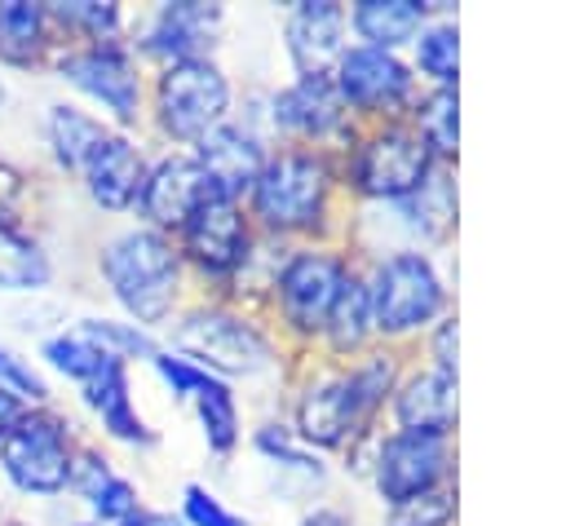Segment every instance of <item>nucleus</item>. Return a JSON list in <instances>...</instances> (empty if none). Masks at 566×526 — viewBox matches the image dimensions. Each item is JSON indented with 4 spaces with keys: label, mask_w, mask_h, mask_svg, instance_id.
Wrapping results in <instances>:
<instances>
[{
    "label": "nucleus",
    "mask_w": 566,
    "mask_h": 526,
    "mask_svg": "<svg viewBox=\"0 0 566 526\" xmlns=\"http://www.w3.org/2000/svg\"><path fill=\"white\" fill-rule=\"evenodd\" d=\"M256 234L279 243H345L349 199L340 190V164L332 150L279 141L270 146L248 199Z\"/></svg>",
    "instance_id": "obj_1"
},
{
    "label": "nucleus",
    "mask_w": 566,
    "mask_h": 526,
    "mask_svg": "<svg viewBox=\"0 0 566 526\" xmlns=\"http://www.w3.org/2000/svg\"><path fill=\"white\" fill-rule=\"evenodd\" d=\"M159 340L190 358L195 367H203L208 376L226 380V385H274L283 389L287 371H292V349L279 340V332L270 327V318L261 309L234 305V301H217V296H190L172 323L159 332Z\"/></svg>",
    "instance_id": "obj_2"
},
{
    "label": "nucleus",
    "mask_w": 566,
    "mask_h": 526,
    "mask_svg": "<svg viewBox=\"0 0 566 526\" xmlns=\"http://www.w3.org/2000/svg\"><path fill=\"white\" fill-rule=\"evenodd\" d=\"M97 278L106 283L111 301L119 305V318H128L155 336L195 296L190 270H186L172 234L150 230L142 221H128L97 243Z\"/></svg>",
    "instance_id": "obj_3"
},
{
    "label": "nucleus",
    "mask_w": 566,
    "mask_h": 526,
    "mask_svg": "<svg viewBox=\"0 0 566 526\" xmlns=\"http://www.w3.org/2000/svg\"><path fill=\"white\" fill-rule=\"evenodd\" d=\"M358 270L380 345L411 354L416 340L455 309V252H385L358 261Z\"/></svg>",
    "instance_id": "obj_4"
},
{
    "label": "nucleus",
    "mask_w": 566,
    "mask_h": 526,
    "mask_svg": "<svg viewBox=\"0 0 566 526\" xmlns=\"http://www.w3.org/2000/svg\"><path fill=\"white\" fill-rule=\"evenodd\" d=\"M460 234V172L438 164L411 194L394 203L349 208L345 248L367 261L385 252H451Z\"/></svg>",
    "instance_id": "obj_5"
},
{
    "label": "nucleus",
    "mask_w": 566,
    "mask_h": 526,
    "mask_svg": "<svg viewBox=\"0 0 566 526\" xmlns=\"http://www.w3.org/2000/svg\"><path fill=\"white\" fill-rule=\"evenodd\" d=\"M354 270H358V256L345 243H292L283 252L261 314L296 358L314 354L327 309Z\"/></svg>",
    "instance_id": "obj_6"
},
{
    "label": "nucleus",
    "mask_w": 566,
    "mask_h": 526,
    "mask_svg": "<svg viewBox=\"0 0 566 526\" xmlns=\"http://www.w3.org/2000/svg\"><path fill=\"white\" fill-rule=\"evenodd\" d=\"M234 102H239V88L230 71L217 57H190V62L150 71L146 124L155 128L159 146L190 150L203 133H212L234 115Z\"/></svg>",
    "instance_id": "obj_7"
},
{
    "label": "nucleus",
    "mask_w": 566,
    "mask_h": 526,
    "mask_svg": "<svg viewBox=\"0 0 566 526\" xmlns=\"http://www.w3.org/2000/svg\"><path fill=\"white\" fill-rule=\"evenodd\" d=\"M279 415L287 420L301 446L327 460H336L363 429H371L354 402L345 362H332L318 354L292 358V371L279 389Z\"/></svg>",
    "instance_id": "obj_8"
},
{
    "label": "nucleus",
    "mask_w": 566,
    "mask_h": 526,
    "mask_svg": "<svg viewBox=\"0 0 566 526\" xmlns=\"http://www.w3.org/2000/svg\"><path fill=\"white\" fill-rule=\"evenodd\" d=\"M336 164H340V190L349 208L394 203L438 168V159L429 155V146L416 137L407 119L358 124L349 146L336 155Z\"/></svg>",
    "instance_id": "obj_9"
},
{
    "label": "nucleus",
    "mask_w": 566,
    "mask_h": 526,
    "mask_svg": "<svg viewBox=\"0 0 566 526\" xmlns=\"http://www.w3.org/2000/svg\"><path fill=\"white\" fill-rule=\"evenodd\" d=\"M49 66H53V75L66 88L88 97L111 128L133 133V128L146 124L150 71L128 49V40H115V44H71V49H57Z\"/></svg>",
    "instance_id": "obj_10"
},
{
    "label": "nucleus",
    "mask_w": 566,
    "mask_h": 526,
    "mask_svg": "<svg viewBox=\"0 0 566 526\" xmlns=\"http://www.w3.org/2000/svg\"><path fill=\"white\" fill-rule=\"evenodd\" d=\"M172 243H177V252L190 270L195 296H217L221 301L226 287L234 283V274L243 270V261L256 248V225H252V217L239 199L203 194L199 208L177 225Z\"/></svg>",
    "instance_id": "obj_11"
},
{
    "label": "nucleus",
    "mask_w": 566,
    "mask_h": 526,
    "mask_svg": "<svg viewBox=\"0 0 566 526\" xmlns=\"http://www.w3.org/2000/svg\"><path fill=\"white\" fill-rule=\"evenodd\" d=\"M75 451L80 442L66 411H57L53 402L27 407L22 420L9 429V438L0 442V473L9 477L13 491L53 499L71 486Z\"/></svg>",
    "instance_id": "obj_12"
},
{
    "label": "nucleus",
    "mask_w": 566,
    "mask_h": 526,
    "mask_svg": "<svg viewBox=\"0 0 566 526\" xmlns=\"http://www.w3.org/2000/svg\"><path fill=\"white\" fill-rule=\"evenodd\" d=\"M226 35V4L217 0H155L128 22V49L142 57L146 71L217 57Z\"/></svg>",
    "instance_id": "obj_13"
},
{
    "label": "nucleus",
    "mask_w": 566,
    "mask_h": 526,
    "mask_svg": "<svg viewBox=\"0 0 566 526\" xmlns=\"http://www.w3.org/2000/svg\"><path fill=\"white\" fill-rule=\"evenodd\" d=\"M332 84L349 111L354 124H389L407 119L411 102L420 97V80L407 62V53L349 44L340 62L332 66Z\"/></svg>",
    "instance_id": "obj_14"
},
{
    "label": "nucleus",
    "mask_w": 566,
    "mask_h": 526,
    "mask_svg": "<svg viewBox=\"0 0 566 526\" xmlns=\"http://www.w3.org/2000/svg\"><path fill=\"white\" fill-rule=\"evenodd\" d=\"M460 473V446L455 438H433V433H407V429H380L367 491L376 495L380 508L451 486Z\"/></svg>",
    "instance_id": "obj_15"
},
{
    "label": "nucleus",
    "mask_w": 566,
    "mask_h": 526,
    "mask_svg": "<svg viewBox=\"0 0 566 526\" xmlns=\"http://www.w3.org/2000/svg\"><path fill=\"white\" fill-rule=\"evenodd\" d=\"M354 119L332 75H292L270 88V141H296L340 155L354 137Z\"/></svg>",
    "instance_id": "obj_16"
},
{
    "label": "nucleus",
    "mask_w": 566,
    "mask_h": 526,
    "mask_svg": "<svg viewBox=\"0 0 566 526\" xmlns=\"http://www.w3.org/2000/svg\"><path fill=\"white\" fill-rule=\"evenodd\" d=\"M203 194H212V190H208L195 155L159 146V150H150V164H146V177H142L137 203H133V221L177 234V225L199 208Z\"/></svg>",
    "instance_id": "obj_17"
},
{
    "label": "nucleus",
    "mask_w": 566,
    "mask_h": 526,
    "mask_svg": "<svg viewBox=\"0 0 566 526\" xmlns=\"http://www.w3.org/2000/svg\"><path fill=\"white\" fill-rule=\"evenodd\" d=\"M385 429L455 438L460 433V376L433 371L420 358H411L407 371H402V380L389 393Z\"/></svg>",
    "instance_id": "obj_18"
},
{
    "label": "nucleus",
    "mask_w": 566,
    "mask_h": 526,
    "mask_svg": "<svg viewBox=\"0 0 566 526\" xmlns=\"http://www.w3.org/2000/svg\"><path fill=\"white\" fill-rule=\"evenodd\" d=\"M349 49V22L340 0H292L283 9V53L292 75H332Z\"/></svg>",
    "instance_id": "obj_19"
},
{
    "label": "nucleus",
    "mask_w": 566,
    "mask_h": 526,
    "mask_svg": "<svg viewBox=\"0 0 566 526\" xmlns=\"http://www.w3.org/2000/svg\"><path fill=\"white\" fill-rule=\"evenodd\" d=\"M146 164H150V150H146L133 133L106 128L102 141L88 150V159H84V168H80V186H84V194H88V203H93L97 212L124 217V212H133V203H137Z\"/></svg>",
    "instance_id": "obj_20"
},
{
    "label": "nucleus",
    "mask_w": 566,
    "mask_h": 526,
    "mask_svg": "<svg viewBox=\"0 0 566 526\" xmlns=\"http://www.w3.org/2000/svg\"><path fill=\"white\" fill-rule=\"evenodd\" d=\"M190 155H195V164H199V172H203V181H208L212 194H226V199H239L243 203L248 190H252V181H256V172H261V164H265V155H270V141L256 137L252 128H243L230 115L226 124H217L212 133H203L190 146Z\"/></svg>",
    "instance_id": "obj_21"
},
{
    "label": "nucleus",
    "mask_w": 566,
    "mask_h": 526,
    "mask_svg": "<svg viewBox=\"0 0 566 526\" xmlns=\"http://www.w3.org/2000/svg\"><path fill=\"white\" fill-rule=\"evenodd\" d=\"M80 402L97 415L102 433L119 446H133V451H146L159 442V429L137 411L133 402V367L124 358H106L84 385H80Z\"/></svg>",
    "instance_id": "obj_22"
},
{
    "label": "nucleus",
    "mask_w": 566,
    "mask_h": 526,
    "mask_svg": "<svg viewBox=\"0 0 566 526\" xmlns=\"http://www.w3.org/2000/svg\"><path fill=\"white\" fill-rule=\"evenodd\" d=\"M248 446H252L256 460L279 477V491H283V495L305 499V495L327 491V482H332V460L318 455V451H310V446H301L296 433L287 429V420H283L279 411H265V415L248 429Z\"/></svg>",
    "instance_id": "obj_23"
},
{
    "label": "nucleus",
    "mask_w": 566,
    "mask_h": 526,
    "mask_svg": "<svg viewBox=\"0 0 566 526\" xmlns=\"http://www.w3.org/2000/svg\"><path fill=\"white\" fill-rule=\"evenodd\" d=\"M407 62L420 88H460V4L433 0L429 22L407 44Z\"/></svg>",
    "instance_id": "obj_24"
},
{
    "label": "nucleus",
    "mask_w": 566,
    "mask_h": 526,
    "mask_svg": "<svg viewBox=\"0 0 566 526\" xmlns=\"http://www.w3.org/2000/svg\"><path fill=\"white\" fill-rule=\"evenodd\" d=\"M429 13H433V0H354L345 4L349 44L407 53V44L429 22Z\"/></svg>",
    "instance_id": "obj_25"
},
{
    "label": "nucleus",
    "mask_w": 566,
    "mask_h": 526,
    "mask_svg": "<svg viewBox=\"0 0 566 526\" xmlns=\"http://www.w3.org/2000/svg\"><path fill=\"white\" fill-rule=\"evenodd\" d=\"M57 31L49 18V4L40 0H0V66L31 71L53 62L57 53Z\"/></svg>",
    "instance_id": "obj_26"
},
{
    "label": "nucleus",
    "mask_w": 566,
    "mask_h": 526,
    "mask_svg": "<svg viewBox=\"0 0 566 526\" xmlns=\"http://www.w3.org/2000/svg\"><path fill=\"white\" fill-rule=\"evenodd\" d=\"M371 345H376V332H371V309H367V292H363V270H354L327 309L314 354L332 358V362H349Z\"/></svg>",
    "instance_id": "obj_27"
},
{
    "label": "nucleus",
    "mask_w": 566,
    "mask_h": 526,
    "mask_svg": "<svg viewBox=\"0 0 566 526\" xmlns=\"http://www.w3.org/2000/svg\"><path fill=\"white\" fill-rule=\"evenodd\" d=\"M190 411H195V424H199V438L208 446V455L217 464H230L234 451L243 446V402H239V389L208 376L203 389L190 398Z\"/></svg>",
    "instance_id": "obj_28"
},
{
    "label": "nucleus",
    "mask_w": 566,
    "mask_h": 526,
    "mask_svg": "<svg viewBox=\"0 0 566 526\" xmlns=\"http://www.w3.org/2000/svg\"><path fill=\"white\" fill-rule=\"evenodd\" d=\"M49 18L62 49L128 40V22H133V13L119 0H49Z\"/></svg>",
    "instance_id": "obj_29"
},
{
    "label": "nucleus",
    "mask_w": 566,
    "mask_h": 526,
    "mask_svg": "<svg viewBox=\"0 0 566 526\" xmlns=\"http://www.w3.org/2000/svg\"><path fill=\"white\" fill-rule=\"evenodd\" d=\"M111 124L93 111H84L80 102H53L49 115H44V146L53 155V168L66 172V177H80L88 150L102 141Z\"/></svg>",
    "instance_id": "obj_30"
},
{
    "label": "nucleus",
    "mask_w": 566,
    "mask_h": 526,
    "mask_svg": "<svg viewBox=\"0 0 566 526\" xmlns=\"http://www.w3.org/2000/svg\"><path fill=\"white\" fill-rule=\"evenodd\" d=\"M407 362H411V354H407V349H394V345H380V340H376L371 349H363L358 358H349V362H345V371H349V389H354V402H358V411H363V420H367V424H385L389 393H394V385L402 380Z\"/></svg>",
    "instance_id": "obj_31"
},
{
    "label": "nucleus",
    "mask_w": 566,
    "mask_h": 526,
    "mask_svg": "<svg viewBox=\"0 0 566 526\" xmlns=\"http://www.w3.org/2000/svg\"><path fill=\"white\" fill-rule=\"evenodd\" d=\"M407 124L438 164H460V88H420V97L407 111Z\"/></svg>",
    "instance_id": "obj_32"
},
{
    "label": "nucleus",
    "mask_w": 566,
    "mask_h": 526,
    "mask_svg": "<svg viewBox=\"0 0 566 526\" xmlns=\"http://www.w3.org/2000/svg\"><path fill=\"white\" fill-rule=\"evenodd\" d=\"M53 283V261L31 230L0 225V292L4 296H35Z\"/></svg>",
    "instance_id": "obj_33"
},
{
    "label": "nucleus",
    "mask_w": 566,
    "mask_h": 526,
    "mask_svg": "<svg viewBox=\"0 0 566 526\" xmlns=\"http://www.w3.org/2000/svg\"><path fill=\"white\" fill-rule=\"evenodd\" d=\"M106 358H111V354H106L97 340H88L75 323H71L66 332H53V336H44V340H40V362H44L49 371L66 376L71 385H84V380H88Z\"/></svg>",
    "instance_id": "obj_34"
},
{
    "label": "nucleus",
    "mask_w": 566,
    "mask_h": 526,
    "mask_svg": "<svg viewBox=\"0 0 566 526\" xmlns=\"http://www.w3.org/2000/svg\"><path fill=\"white\" fill-rule=\"evenodd\" d=\"M75 327L88 336V340H97L106 354H115V358H124L128 367L133 362H150L155 358V349H159V336L155 332H146V327H137V323H128V318H106V314H84V318H75Z\"/></svg>",
    "instance_id": "obj_35"
},
{
    "label": "nucleus",
    "mask_w": 566,
    "mask_h": 526,
    "mask_svg": "<svg viewBox=\"0 0 566 526\" xmlns=\"http://www.w3.org/2000/svg\"><path fill=\"white\" fill-rule=\"evenodd\" d=\"M376 526H460V486H438L411 499H398L389 508H380Z\"/></svg>",
    "instance_id": "obj_36"
},
{
    "label": "nucleus",
    "mask_w": 566,
    "mask_h": 526,
    "mask_svg": "<svg viewBox=\"0 0 566 526\" xmlns=\"http://www.w3.org/2000/svg\"><path fill=\"white\" fill-rule=\"evenodd\" d=\"M177 517H181L186 526H252V517H243L239 508H230L208 482H186V486H181Z\"/></svg>",
    "instance_id": "obj_37"
},
{
    "label": "nucleus",
    "mask_w": 566,
    "mask_h": 526,
    "mask_svg": "<svg viewBox=\"0 0 566 526\" xmlns=\"http://www.w3.org/2000/svg\"><path fill=\"white\" fill-rule=\"evenodd\" d=\"M84 508H88V522H97V526H115V522H124V517H133V513H142L146 504H142V491H137V482L133 477H124L119 469L84 499Z\"/></svg>",
    "instance_id": "obj_38"
},
{
    "label": "nucleus",
    "mask_w": 566,
    "mask_h": 526,
    "mask_svg": "<svg viewBox=\"0 0 566 526\" xmlns=\"http://www.w3.org/2000/svg\"><path fill=\"white\" fill-rule=\"evenodd\" d=\"M411 358H420L424 367L433 371H447V376H460V314L451 309L447 318H438L411 349Z\"/></svg>",
    "instance_id": "obj_39"
},
{
    "label": "nucleus",
    "mask_w": 566,
    "mask_h": 526,
    "mask_svg": "<svg viewBox=\"0 0 566 526\" xmlns=\"http://www.w3.org/2000/svg\"><path fill=\"white\" fill-rule=\"evenodd\" d=\"M155 376H159V385L168 389V398L172 402H181V407H190V398L203 389V380H208V371L203 367H195L190 358H181V354H172L164 340H159V349H155V358L146 362Z\"/></svg>",
    "instance_id": "obj_40"
},
{
    "label": "nucleus",
    "mask_w": 566,
    "mask_h": 526,
    "mask_svg": "<svg viewBox=\"0 0 566 526\" xmlns=\"http://www.w3.org/2000/svg\"><path fill=\"white\" fill-rule=\"evenodd\" d=\"M0 385L13 389L27 407H44V402H53V389H49L44 371L31 367V362H27L22 354H13L9 345H0Z\"/></svg>",
    "instance_id": "obj_41"
},
{
    "label": "nucleus",
    "mask_w": 566,
    "mask_h": 526,
    "mask_svg": "<svg viewBox=\"0 0 566 526\" xmlns=\"http://www.w3.org/2000/svg\"><path fill=\"white\" fill-rule=\"evenodd\" d=\"M31 217V172L13 159H0V225L27 230Z\"/></svg>",
    "instance_id": "obj_42"
},
{
    "label": "nucleus",
    "mask_w": 566,
    "mask_h": 526,
    "mask_svg": "<svg viewBox=\"0 0 566 526\" xmlns=\"http://www.w3.org/2000/svg\"><path fill=\"white\" fill-rule=\"evenodd\" d=\"M296 526H367L349 504H336V499H314L296 513Z\"/></svg>",
    "instance_id": "obj_43"
},
{
    "label": "nucleus",
    "mask_w": 566,
    "mask_h": 526,
    "mask_svg": "<svg viewBox=\"0 0 566 526\" xmlns=\"http://www.w3.org/2000/svg\"><path fill=\"white\" fill-rule=\"evenodd\" d=\"M22 411H27V402H22L13 389H4V385H0V442H4V438H9V429L22 420Z\"/></svg>",
    "instance_id": "obj_44"
},
{
    "label": "nucleus",
    "mask_w": 566,
    "mask_h": 526,
    "mask_svg": "<svg viewBox=\"0 0 566 526\" xmlns=\"http://www.w3.org/2000/svg\"><path fill=\"white\" fill-rule=\"evenodd\" d=\"M150 526H186L172 508H150Z\"/></svg>",
    "instance_id": "obj_45"
},
{
    "label": "nucleus",
    "mask_w": 566,
    "mask_h": 526,
    "mask_svg": "<svg viewBox=\"0 0 566 526\" xmlns=\"http://www.w3.org/2000/svg\"><path fill=\"white\" fill-rule=\"evenodd\" d=\"M115 526H150V508H142V513H133V517H124Z\"/></svg>",
    "instance_id": "obj_46"
},
{
    "label": "nucleus",
    "mask_w": 566,
    "mask_h": 526,
    "mask_svg": "<svg viewBox=\"0 0 566 526\" xmlns=\"http://www.w3.org/2000/svg\"><path fill=\"white\" fill-rule=\"evenodd\" d=\"M0 526H31V522H27V517H4Z\"/></svg>",
    "instance_id": "obj_47"
},
{
    "label": "nucleus",
    "mask_w": 566,
    "mask_h": 526,
    "mask_svg": "<svg viewBox=\"0 0 566 526\" xmlns=\"http://www.w3.org/2000/svg\"><path fill=\"white\" fill-rule=\"evenodd\" d=\"M71 526H97V522H88V517H84V522H71Z\"/></svg>",
    "instance_id": "obj_48"
},
{
    "label": "nucleus",
    "mask_w": 566,
    "mask_h": 526,
    "mask_svg": "<svg viewBox=\"0 0 566 526\" xmlns=\"http://www.w3.org/2000/svg\"><path fill=\"white\" fill-rule=\"evenodd\" d=\"M0 106H4V84H0Z\"/></svg>",
    "instance_id": "obj_49"
},
{
    "label": "nucleus",
    "mask_w": 566,
    "mask_h": 526,
    "mask_svg": "<svg viewBox=\"0 0 566 526\" xmlns=\"http://www.w3.org/2000/svg\"><path fill=\"white\" fill-rule=\"evenodd\" d=\"M0 522H4V504H0Z\"/></svg>",
    "instance_id": "obj_50"
}]
</instances>
